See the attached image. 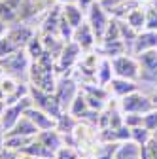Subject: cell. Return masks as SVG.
Wrapping results in <instances>:
<instances>
[{
    "label": "cell",
    "mask_w": 157,
    "mask_h": 159,
    "mask_svg": "<svg viewBox=\"0 0 157 159\" xmlns=\"http://www.w3.org/2000/svg\"><path fill=\"white\" fill-rule=\"evenodd\" d=\"M0 70H2V68H0Z\"/></svg>",
    "instance_id": "cell-36"
},
{
    "label": "cell",
    "mask_w": 157,
    "mask_h": 159,
    "mask_svg": "<svg viewBox=\"0 0 157 159\" xmlns=\"http://www.w3.org/2000/svg\"><path fill=\"white\" fill-rule=\"evenodd\" d=\"M114 78V68H112V59L102 57L99 63H96V70H95V80L99 82V85L106 87Z\"/></svg>",
    "instance_id": "cell-14"
},
{
    "label": "cell",
    "mask_w": 157,
    "mask_h": 159,
    "mask_svg": "<svg viewBox=\"0 0 157 159\" xmlns=\"http://www.w3.org/2000/svg\"><path fill=\"white\" fill-rule=\"evenodd\" d=\"M140 159H157V140H151L140 146Z\"/></svg>",
    "instance_id": "cell-26"
},
{
    "label": "cell",
    "mask_w": 157,
    "mask_h": 159,
    "mask_svg": "<svg viewBox=\"0 0 157 159\" xmlns=\"http://www.w3.org/2000/svg\"><path fill=\"white\" fill-rule=\"evenodd\" d=\"M4 110H6V101H0V117H2Z\"/></svg>",
    "instance_id": "cell-30"
},
{
    "label": "cell",
    "mask_w": 157,
    "mask_h": 159,
    "mask_svg": "<svg viewBox=\"0 0 157 159\" xmlns=\"http://www.w3.org/2000/svg\"><path fill=\"white\" fill-rule=\"evenodd\" d=\"M25 116L30 119V121L40 129V131H47V129H55V125H57V119L55 117H51L49 114H46L44 110H40V108H36V106H30L27 112H25Z\"/></svg>",
    "instance_id": "cell-11"
},
{
    "label": "cell",
    "mask_w": 157,
    "mask_h": 159,
    "mask_svg": "<svg viewBox=\"0 0 157 159\" xmlns=\"http://www.w3.org/2000/svg\"><path fill=\"white\" fill-rule=\"evenodd\" d=\"M140 4H150V2H153V0H138Z\"/></svg>",
    "instance_id": "cell-32"
},
{
    "label": "cell",
    "mask_w": 157,
    "mask_h": 159,
    "mask_svg": "<svg viewBox=\"0 0 157 159\" xmlns=\"http://www.w3.org/2000/svg\"><path fill=\"white\" fill-rule=\"evenodd\" d=\"M53 159H80V152L72 146H61L57 152H55V157Z\"/></svg>",
    "instance_id": "cell-25"
},
{
    "label": "cell",
    "mask_w": 157,
    "mask_h": 159,
    "mask_svg": "<svg viewBox=\"0 0 157 159\" xmlns=\"http://www.w3.org/2000/svg\"><path fill=\"white\" fill-rule=\"evenodd\" d=\"M0 68H4L11 76H21L30 68V63H29L27 53L17 49V51L10 53L6 57H0Z\"/></svg>",
    "instance_id": "cell-7"
},
{
    "label": "cell",
    "mask_w": 157,
    "mask_h": 159,
    "mask_svg": "<svg viewBox=\"0 0 157 159\" xmlns=\"http://www.w3.org/2000/svg\"><path fill=\"white\" fill-rule=\"evenodd\" d=\"M99 2H101V6L108 11V13H112L117 6H119V4H123L125 2V0H99Z\"/></svg>",
    "instance_id": "cell-28"
},
{
    "label": "cell",
    "mask_w": 157,
    "mask_h": 159,
    "mask_svg": "<svg viewBox=\"0 0 157 159\" xmlns=\"http://www.w3.org/2000/svg\"><path fill=\"white\" fill-rule=\"evenodd\" d=\"M80 159H91V157H80Z\"/></svg>",
    "instance_id": "cell-34"
},
{
    "label": "cell",
    "mask_w": 157,
    "mask_h": 159,
    "mask_svg": "<svg viewBox=\"0 0 157 159\" xmlns=\"http://www.w3.org/2000/svg\"><path fill=\"white\" fill-rule=\"evenodd\" d=\"M83 11H85V10H82L76 2H70V4H65V6H63L61 15H63V19H65V21H66L72 29H76L78 25L83 23Z\"/></svg>",
    "instance_id": "cell-15"
},
{
    "label": "cell",
    "mask_w": 157,
    "mask_h": 159,
    "mask_svg": "<svg viewBox=\"0 0 157 159\" xmlns=\"http://www.w3.org/2000/svg\"><path fill=\"white\" fill-rule=\"evenodd\" d=\"M30 98H32V106H36V108H40V110H44L46 114H49L51 117H59L65 110L61 108V104H59V101H57V97L53 95V93H49V91H42V89H38V87H30Z\"/></svg>",
    "instance_id": "cell-4"
},
{
    "label": "cell",
    "mask_w": 157,
    "mask_h": 159,
    "mask_svg": "<svg viewBox=\"0 0 157 159\" xmlns=\"http://www.w3.org/2000/svg\"><path fill=\"white\" fill-rule=\"evenodd\" d=\"M27 51L30 53V57L34 59V61H38V59H40V57L46 53V46H44L38 38L32 36V38L29 40V44H27Z\"/></svg>",
    "instance_id": "cell-23"
},
{
    "label": "cell",
    "mask_w": 157,
    "mask_h": 159,
    "mask_svg": "<svg viewBox=\"0 0 157 159\" xmlns=\"http://www.w3.org/2000/svg\"><path fill=\"white\" fill-rule=\"evenodd\" d=\"M129 131H131V140L136 142L138 146H144V144H148V142L151 140V131H148L144 125L132 127V129H129Z\"/></svg>",
    "instance_id": "cell-20"
},
{
    "label": "cell",
    "mask_w": 157,
    "mask_h": 159,
    "mask_svg": "<svg viewBox=\"0 0 157 159\" xmlns=\"http://www.w3.org/2000/svg\"><path fill=\"white\" fill-rule=\"evenodd\" d=\"M142 125L148 129V131H155L157 129V104L150 110V112H146L144 116H142Z\"/></svg>",
    "instance_id": "cell-24"
},
{
    "label": "cell",
    "mask_w": 157,
    "mask_h": 159,
    "mask_svg": "<svg viewBox=\"0 0 157 159\" xmlns=\"http://www.w3.org/2000/svg\"><path fill=\"white\" fill-rule=\"evenodd\" d=\"M36 140L42 142L46 148H49L53 153L63 146V134L59 133L57 129H47V131H40L36 134Z\"/></svg>",
    "instance_id": "cell-13"
},
{
    "label": "cell",
    "mask_w": 157,
    "mask_h": 159,
    "mask_svg": "<svg viewBox=\"0 0 157 159\" xmlns=\"http://www.w3.org/2000/svg\"><path fill=\"white\" fill-rule=\"evenodd\" d=\"M155 104H157V101H155Z\"/></svg>",
    "instance_id": "cell-35"
},
{
    "label": "cell",
    "mask_w": 157,
    "mask_h": 159,
    "mask_svg": "<svg viewBox=\"0 0 157 159\" xmlns=\"http://www.w3.org/2000/svg\"><path fill=\"white\" fill-rule=\"evenodd\" d=\"M72 42L80 48L82 51H87V49H93L95 48L96 36H95V32H93V29L89 27L87 21H83L82 25H78L72 30Z\"/></svg>",
    "instance_id": "cell-10"
},
{
    "label": "cell",
    "mask_w": 157,
    "mask_h": 159,
    "mask_svg": "<svg viewBox=\"0 0 157 159\" xmlns=\"http://www.w3.org/2000/svg\"><path fill=\"white\" fill-rule=\"evenodd\" d=\"M115 159H140V146L132 142L131 138L119 142L115 150Z\"/></svg>",
    "instance_id": "cell-17"
},
{
    "label": "cell",
    "mask_w": 157,
    "mask_h": 159,
    "mask_svg": "<svg viewBox=\"0 0 157 159\" xmlns=\"http://www.w3.org/2000/svg\"><path fill=\"white\" fill-rule=\"evenodd\" d=\"M117 146H119V142H102L96 148V153L93 159H115Z\"/></svg>",
    "instance_id": "cell-21"
},
{
    "label": "cell",
    "mask_w": 157,
    "mask_h": 159,
    "mask_svg": "<svg viewBox=\"0 0 157 159\" xmlns=\"http://www.w3.org/2000/svg\"><path fill=\"white\" fill-rule=\"evenodd\" d=\"M30 106H32L30 95L25 97V98H21V101H17V102H13V104H6V110H4L2 117H0V125H2V129L8 133V131L19 121V119L25 116V112H27Z\"/></svg>",
    "instance_id": "cell-5"
},
{
    "label": "cell",
    "mask_w": 157,
    "mask_h": 159,
    "mask_svg": "<svg viewBox=\"0 0 157 159\" xmlns=\"http://www.w3.org/2000/svg\"><path fill=\"white\" fill-rule=\"evenodd\" d=\"M140 65V80L144 84H157V49H150L134 55Z\"/></svg>",
    "instance_id": "cell-6"
},
{
    "label": "cell",
    "mask_w": 157,
    "mask_h": 159,
    "mask_svg": "<svg viewBox=\"0 0 157 159\" xmlns=\"http://www.w3.org/2000/svg\"><path fill=\"white\" fill-rule=\"evenodd\" d=\"M38 133H40V129H38L30 119L27 116H23L19 121L6 133V134H19V136H36Z\"/></svg>",
    "instance_id": "cell-16"
},
{
    "label": "cell",
    "mask_w": 157,
    "mask_h": 159,
    "mask_svg": "<svg viewBox=\"0 0 157 159\" xmlns=\"http://www.w3.org/2000/svg\"><path fill=\"white\" fill-rule=\"evenodd\" d=\"M4 34H6V25H4L2 21H0V38H2Z\"/></svg>",
    "instance_id": "cell-29"
},
{
    "label": "cell",
    "mask_w": 157,
    "mask_h": 159,
    "mask_svg": "<svg viewBox=\"0 0 157 159\" xmlns=\"http://www.w3.org/2000/svg\"><path fill=\"white\" fill-rule=\"evenodd\" d=\"M151 138H153V140H157V129H155V131L151 133Z\"/></svg>",
    "instance_id": "cell-31"
},
{
    "label": "cell",
    "mask_w": 157,
    "mask_h": 159,
    "mask_svg": "<svg viewBox=\"0 0 157 159\" xmlns=\"http://www.w3.org/2000/svg\"><path fill=\"white\" fill-rule=\"evenodd\" d=\"M125 21L136 30V32H140L146 29V8L144 6H138V8H134L127 17H125Z\"/></svg>",
    "instance_id": "cell-18"
},
{
    "label": "cell",
    "mask_w": 157,
    "mask_h": 159,
    "mask_svg": "<svg viewBox=\"0 0 157 159\" xmlns=\"http://www.w3.org/2000/svg\"><path fill=\"white\" fill-rule=\"evenodd\" d=\"M123 123L129 129L142 125V114H123Z\"/></svg>",
    "instance_id": "cell-27"
},
{
    "label": "cell",
    "mask_w": 157,
    "mask_h": 159,
    "mask_svg": "<svg viewBox=\"0 0 157 159\" xmlns=\"http://www.w3.org/2000/svg\"><path fill=\"white\" fill-rule=\"evenodd\" d=\"M110 19H112V15L101 6L99 0H95V2L87 8V23H89V27L93 29V32L96 36V42L102 40V36H104V32H106V29L110 25Z\"/></svg>",
    "instance_id": "cell-3"
},
{
    "label": "cell",
    "mask_w": 157,
    "mask_h": 159,
    "mask_svg": "<svg viewBox=\"0 0 157 159\" xmlns=\"http://www.w3.org/2000/svg\"><path fill=\"white\" fill-rule=\"evenodd\" d=\"M82 49L78 48L74 42H70L65 49H63V53H61V59H59V65H61L63 68L66 66V68H70L76 61H78V53H80Z\"/></svg>",
    "instance_id": "cell-19"
},
{
    "label": "cell",
    "mask_w": 157,
    "mask_h": 159,
    "mask_svg": "<svg viewBox=\"0 0 157 159\" xmlns=\"http://www.w3.org/2000/svg\"><path fill=\"white\" fill-rule=\"evenodd\" d=\"M153 101H157V84H155V91H153Z\"/></svg>",
    "instance_id": "cell-33"
},
{
    "label": "cell",
    "mask_w": 157,
    "mask_h": 159,
    "mask_svg": "<svg viewBox=\"0 0 157 159\" xmlns=\"http://www.w3.org/2000/svg\"><path fill=\"white\" fill-rule=\"evenodd\" d=\"M112 68H114V76L117 78H125V80H132L138 82L140 80V65L138 59L132 53H121L112 59Z\"/></svg>",
    "instance_id": "cell-2"
},
{
    "label": "cell",
    "mask_w": 157,
    "mask_h": 159,
    "mask_svg": "<svg viewBox=\"0 0 157 159\" xmlns=\"http://www.w3.org/2000/svg\"><path fill=\"white\" fill-rule=\"evenodd\" d=\"M153 106H155L153 97H150L146 93H140L138 89L132 91V93H129L123 98H119V110L123 114H142L144 116Z\"/></svg>",
    "instance_id": "cell-1"
},
{
    "label": "cell",
    "mask_w": 157,
    "mask_h": 159,
    "mask_svg": "<svg viewBox=\"0 0 157 159\" xmlns=\"http://www.w3.org/2000/svg\"><path fill=\"white\" fill-rule=\"evenodd\" d=\"M129 49L132 55H138V53H144L150 49H157V30H151V29L140 30L136 34V38L132 40Z\"/></svg>",
    "instance_id": "cell-9"
},
{
    "label": "cell",
    "mask_w": 157,
    "mask_h": 159,
    "mask_svg": "<svg viewBox=\"0 0 157 159\" xmlns=\"http://www.w3.org/2000/svg\"><path fill=\"white\" fill-rule=\"evenodd\" d=\"M146 29L157 30V0L146 4Z\"/></svg>",
    "instance_id": "cell-22"
},
{
    "label": "cell",
    "mask_w": 157,
    "mask_h": 159,
    "mask_svg": "<svg viewBox=\"0 0 157 159\" xmlns=\"http://www.w3.org/2000/svg\"><path fill=\"white\" fill-rule=\"evenodd\" d=\"M106 87L110 89V93H112L115 98H123V97H127L129 93H132V91L138 89V82H132V80H125V78L114 76L112 82H110Z\"/></svg>",
    "instance_id": "cell-12"
},
{
    "label": "cell",
    "mask_w": 157,
    "mask_h": 159,
    "mask_svg": "<svg viewBox=\"0 0 157 159\" xmlns=\"http://www.w3.org/2000/svg\"><path fill=\"white\" fill-rule=\"evenodd\" d=\"M80 93L78 91V85L72 78H63V80H59V82L55 84V89H53V95L57 97V101L59 104H61V108L65 112H68L72 101L76 98V95Z\"/></svg>",
    "instance_id": "cell-8"
}]
</instances>
